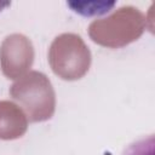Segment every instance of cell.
Wrapping results in <instances>:
<instances>
[{
	"label": "cell",
	"instance_id": "cell-1",
	"mask_svg": "<svg viewBox=\"0 0 155 155\" xmlns=\"http://www.w3.org/2000/svg\"><path fill=\"white\" fill-rule=\"evenodd\" d=\"M122 155H154V138L140 139L131 144Z\"/></svg>",
	"mask_w": 155,
	"mask_h": 155
},
{
	"label": "cell",
	"instance_id": "cell-2",
	"mask_svg": "<svg viewBox=\"0 0 155 155\" xmlns=\"http://www.w3.org/2000/svg\"><path fill=\"white\" fill-rule=\"evenodd\" d=\"M10 5V2L8 1H0V11L5 7V6H8Z\"/></svg>",
	"mask_w": 155,
	"mask_h": 155
}]
</instances>
